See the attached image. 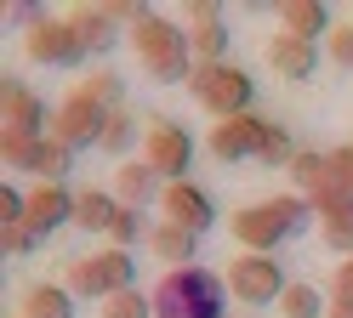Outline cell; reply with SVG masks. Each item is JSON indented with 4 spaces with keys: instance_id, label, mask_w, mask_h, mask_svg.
Here are the masks:
<instances>
[{
    "instance_id": "1",
    "label": "cell",
    "mask_w": 353,
    "mask_h": 318,
    "mask_svg": "<svg viewBox=\"0 0 353 318\" xmlns=\"http://www.w3.org/2000/svg\"><path fill=\"white\" fill-rule=\"evenodd\" d=\"M307 222H319L314 204H307V193H279L268 204H245V211H234L228 227H234V244L245 250V256H274L285 239L307 233Z\"/></svg>"
},
{
    "instance_id": "2",
    "label": "cell",
    "mask_w": 353,
    "mask_h": 318,
    "mask_svg": "<svg viewBox=\"0 0 353 318\" xmlns=\"http://www.w3.org/2000/svg\"><path fill=\"white\" fill-rule=\"evenodd\" d=\"M131 45H137V63L148 68V80H160V85H188L194 68H200L188 52V29H176L160 12H143L131 23Z\"/></svg>"
},
{
    "instance_id": "3",
    "label": "cell",
    "mask_w": 353,
    "mask_h": 318,
    "mask_svg": "<svg viewBox=\"0 0 353 318\" xmlns=\"http://www.w3.org/2000/svg\"><path fill=\"white\" fill-rule=\"evenodd\" d=\"M228 279H216L211 267H176L154 284V318H228L223 312Z\"/></svg>"
},
{
    "instance_id": "4",
    "label": "cell",
    "mask_w": 353,
    "mask_h": 318,
    "mask_svg": "<svg viewBox=\"0 0 353 318\" xmlns=\"http://www.w3.org/2000/svg\"><path fill=\"white\" fill-rule=\"evenodd\" d=\"M74 290V301L85 295V301H108V295H120V290H137V262H131V250L120 244H103L97 256H80L69 262V279H63Z\"/></svg>"
},
{
    "instance_id": "5",
    "label": "cell",
    "mask_w": 353,
    "mask_h": 318,
    "mask_svg": "<svg viewBox=\"0 0 353 318\" xmlns=\"http://www.w3.org/2000/svg\"><path fill=\"white\" fill-rule=\"evenodd\" d=\"M188 91H194V103H200L205 114L234 120V114H251L256 80L239 63H200V68H194V80H188Z\"/></svg>"
},
{
    "instance_id": "6",
    "label": "cell",
    "mask_w": 353,
    "mask_h": 318,
    "mask_svg": "<svg viewBox=\"0 0 353 318\" xmlns=\"http://www.w3.org/2000/svg\"><path fill=\"white\" fill-rule=\"evenodd\" d=\"M108 114H114V108H108V103L97 97V91L80 80V85L69 91V97L57 103V114H52V136H57L63 148H97V142H103Z\"/></svg>"
},
{
    "instance_id": "7",
    "label": "cell",
    "mask_w": 353,
    "mask_h": 318,
    "mask_svg": "<svg viewBox=\"0 0 353 318\" xmlns=\"http://www.w3.org/2000/svg\"><path fill=\"white\" fill-rule=\"evenodd\" d=\"M143 153H148L154 176H165V182H188V171H194V136L171 114H148L143 120Z\"/></svg>"
},
{
    "instance_id": "8",
    "label": "cell",
    "mask_w": 353,
    "mask_h": 318,
    "mask_svg": "<svg viewBox=\"0 0 353 318\" xmlns=\"http://www.w3.org/2000/svg\"><path fill=\"white\" fill-rule=\"evenodd\" d=\"M228 290L245 307H279V295L291 290V279H285V267L274 256H245V250H239L228 262Z\"/></svg>"
},
{
    "instance_id": "9",
    "label": "cell",
    "mask_w": 353,
    "mask_h": 318,
    "mask_svg": "<svg viewBox=\"0 0 353 318\" xmlns=\"http://www.w3.org/2000/svg\"><path fill=\"white\" fill-rule=\"evenodd\" d=\"M23 52H29V63H40V68H74L80 57H92L69 17H46L40 29H29V34H23Z\"/></svg>"
},
{
    "instance_id": "10",
    "label": "cell",
    "mask_w": 353,
    "mask_h": 318,
    "mask_svg": "<svg viewBox=\"0 0 353 318\" xmlns=\"http://www.w3.org/2000/svg\"><path fill=\"white\" fill-rule=\"evenodd\" d=\"M137 17H143V6H125V0H108V6H74L69 12V23L80 29V40H85L92 57H103L108 45H120V23L131 29Z\"/></svg>"
},
{
    "instance_id": "11",
    "label": "cell",
    "mask_w": 353,
    "mask_h": 318,
    "mask_svg": "<svg viewBox=\"0 0 353 318\" xmlns=\"http://www.w3.org/2000/svg\"><path fill=\"white\" fill-rule=\"evenodd\" d=\"M262 136H268V120H262V114H234V120L211 125L205 148H211V159H223V165H239V159L262 153Z\"/></svg>"
},
{
    "instance_id": "12",
    "label": "cell",
    "mask_w": 353,
    "mask_h": 318,
    "mask_svg": "<svg viewBox=\"0 0 353 318\" xmlns=\"http://www.w3.org/2000/svg\"><path fill=\"white\" fill-rule=\"evenodd\" d=\"M160 211L176 227H194L200 239L216 227V199L200 188V182H165V188H160Z\"/></svg>"
},
{
    "instance_id": "13",
    "label": "cell",
    "mask_w": 353,
    "mask_h": 318,
    "mask_svg": "<svg viewBox=\"0 0 353 318\" xmlns=\"http://www.w3.org/2000/svg\"><path fill=\"white\" fill-rule=\"evenodd\" d=\"M307 204H314V216H319L325 244L347 262V256H353V199H347V193H336L330 182H319V188H307Z\"/></svg>"
},
{
    "instance_id": "14",
    "label": "cell",
    "mask_w": 353,
    "mask_h": 318,
    "mask_svg": "<svg viewBox=\"0 0 353 318\" xmlns=\"http://www.w3.org/2000/svg\"><path fill=\"white\" fill-rule=\"evenodd\" d=\"M0 120H6V131H17V136H52V108L12 74L0 80Z\"/></svg>"
},
{
    "instance_id": "15",
    "label": "cell",
    "mask_w": 353,
    "mask_h": 318,
    "mask_svg": "<svg viewBox=\"0 0 353 318\" xmlns=\"http://www.w3.org/2000/svg\"><path fill=\"white\" fill-rule=\"evenodd\" d=\"M74 193L69 182H34L29 188V227H34V239H46L57 233V227H74Z\"/></svg>"
},
{
    "instance_id": "16",
    "label": "cell",
    "mask_w": 353,
    "mask_h": 318,
    "mask_svg": "<svg viewBox=\"0 0 353 318\" xmlns=\"http://www.w3.org/2000/svg\"><path fill=\"white\" fill-rule=\"evenodd\" d=\"M228 23H223V6L216 0H194L188 6V52H194V63H223V52H228Z\"/></svg>"
},
{
    "instance_id": "17",
    "label": "cell",
    "mask_w": 353,
    "mask_h": 318,
    "mask_svg": "<svg viewBox=\"0 0 353 318\" xmlns=\"http://www.w3.org/2000/svg\"><path fill=\"white\" fill-rule=\"evenodd\" d=\"M268 68L279 80H291V85H302V80H314L319 74V45L314 40H296V34H274L268 40Z\"/></svg>"
},
{
    "instance_id": "18",
    "label": "cell",
    "mask_w": 353,
    "mask_h": 318,
    "mask_svg": "<svg viewBox=\"0 0 353 318\" xmlns=\"http://www.w3.org/2000/svg\"><path fill=\"white\" fill-rule=\"evenodd\" d=\"M148 250L176 273V267H194V256H200V233H194V227H176V222H154L148 227Z\"/></svg>"
},
{
    "instance_id": "19",
    "label": "cell",
    "mask_w": 353,
    "mask_h": 318,
    "mask_svg": "<svg viewBox=\"0 0 353 318\" xmlns=\"http://www.w3.org/2000/svg\"><path fill=\"white\" fill-rule=\"evenodd\" d=\"M279 29L319 45V40L330 34V12L319 6V0H285V6H279Z\"/></svg>"
},
{
    "instance_id": "20",
    "label": "cell",
    "mask_w": 353,
    "mask_h": 318,
    "mask_svg": "<svg viewBox=\"0 0 353 318\" xmlns=\"http://www.w3.org/2000/svg\"><path fill=\"white\" fill-rule=\"evenodd\" d=\"M154 188H160V176H154L148 159H131V165H120V171H114V199L125 204V211H148Z\"/></svg>"
},
{
    "instance_id": "21",
    "label": "cell",
    "mask_w": 353,
    "mask_h": 318,
    "mask_svg": "<svg viewBox=\"0 0 353 318\" xmlns=\"http://www.w3.org/2000/svg\"><path fill=\"white\" fill-rule=\"evenodd\" d=\"M114 211H120V199L103 193V188H80V193H74V227H80V233H103V239H108Z\"/></svg>"
},
{
    "instance_id": "22",
    "label": "cell",
    "mask_w": 353,
    "mask_h": 318,
    "mask_svg": "<svg viewBox=\"0 0 353 318\" xmlns=\"http://www.w3.org/2000/svg\"><path fill=\"white\" fill-rule=\"evenodd\" d=\"M23 318H74V290L69 284H34L23 295Z\"/></svg>"
},
{
    "instance_id": "23",
    "label": "cell",
    "mask_w": 353,
    "mask_h": 318,
    "mask_svg": "<svg viewBox=\"0 0 353 318\" xmlns=\"http://www.w3.org/2000/svg\"><path fill=\"white\" fill-rule=\"evenodd\" d=\"M40 148H46V136H17V131H0V159H6L12 171L34 176L40 171Z\"/></svg>"
},
{
    "instance_id": "24",
    "label": "cell",
    "mask_w": 353,
    "mask_h": 318,
    "mask_svg": "<svg viewBox=\"0 0 353 318\" xmlns=\"http://www.w3.org/2000/svg\"><path fill=\"white\" fill-rule=\"evenodd\" d=\"M279 312H285V318H325L330 307H325V290H319V284L291 279V290L279 295Z\"/></svg>"
},
{
    "instance_id": "25",
    "label": "cell",
    "mask_w": 353,
    "mask_h": 318,
    "mask_svg": "<svg viewBox=\"0 0 353 318\" xmlns=\"http://www.w3.org/2000/svg\"><path fill=\"white\" fill-rule=\"evenodd\" d=\"M137 136H143V120H137L131 108H114V114H108V125H103V142H97V148H103V153H125Z\"/></svg>"
},
{
    "instance_id": "26",
    "label": "cell",
    "mask_w": 353,
    "mask_h": 318,
    "mask_svg": "<svg viewBox=\"0 0 353 318\" xmlns=\"http://www.w3.org/2000/svg\"><path fill=\"white\" fill-rule=\"evenodd\" d=\"M296 153H302V148H296V136L285 131V125L268 120V136H262V153H256V159H262V165H274V171H291V159H296Z\"/></svg>"
},
{
    "instance_id": "27",
    "label": "cell",
    "mask_w": 353,
    "mask_h": 318,
    "mask_svg": "<svg viewBox=\"0 0 353 318\" xmlns=\"http://www.w3.org/2000/svg\"><path fill=\"white\" fill-rule=\"evenodd\" d=\"M103 318H154V295L148 290H120L103 301Z\"/></svg>"
},
{
    "instance_id": "28",
    "label": "cell",
    "mask_w": 353,
    "mask_h": 318,
    "mask_svg": "<svg viewBox=\"0 0 353 318\" xmlns=\"http://www.w3.org/2000/svg\"><path fill=\"white\" fill-rule=\"evenodd\" d=\"M74 171V148H63L57 142V136H46V148H40V182H63V176H69Z\"/></svg>"
},
{
    "instance_id": "29",
    "label": "cell",
    "mask_w": 353,
    "mask_h": 318,
    "mask_svg": "<svg viewBox=\"0 0 353 318\" xmlns=\"http://www.w3.org/2000/svg\"><path fill=\"white\" fill-rule=\"evenodd\" d=\"M137 239H148V222H143V211H114V227H108V244H120V250H131Z\"/></svg>"
},
{
    "instance_id": "30",
    "label": "cell",
    "mask_w": 353,
    "mask_h": 318,
    "mask_svg": "<svg viewBox=\"0 0 353 318\" xmlns=\"http://www.w3.org/2000/svg\"><path fill=\"white\" fill-rule=\"evenodd\" d=\"M325 182H330L336 193H347V199H353V142L325 153Z\"/></svg>"
},
{
    "instance_id": "31",
    "label": "cell",
    "mask_w": 353,
    "mask_h": 318,
    "mask_svg": "<svg viewBox=\"0 0 353 318\" xmlns=\"http://www.w3.org/2000/svg\"><path fill=\"white\" fill-rule=\"evenodd\" d=\"M291 182L307 193V188H319L325 182V153H314V148H302L296 159H291Z\"/></svg>"
},
{
    "instance_id": "32",
    "label": "cell",
    "mask_w": 353,
    "mask_h": 318,
    "mask_svg": "<svg viewBox=\"0 0 353 318\" xmlns=\"http://www.w3.org/2000/svg\"><path fill=\"white\" fill-rule=\"evenodd\" d=\"M85 85H92V91H97V97H103L108 108H125V103H120V91H125V80L114 74V68H92V74H85Z\"/></svg>"
},
{
    "instance_id": "33",
    "label": "cell",
    "mask_w": 353,
    "mask_h": 318,
    "mask_svg": "<svg viewBox=\"0 0 353 318\" xmlns=\"http://www.w3.org/2000/svg\"><path fill=\"white\" fill-rule=\"evenodd\" d=\"M330 63L353 68V23H336V29H330Z\"/></svg>"
},
{
    "instance_id": "34",
    "label": "cell",
    "mask_w": 353,
    "mask_h": 318,
    "mask_svg": "<svg viewBox=\"0 0 353 318\" xmlns=\"http://www.w3.org/2000/svg\"><path fill=\"white\" fill-rule=\"evenodd\" d=\"M0 250H6V256H29L34 250V227H0Z\"/></svg>"
},
{
    "instance_id": "35",
    "label": "cell",
    "mask_w": 353,
    "mask_h": 318,
    "mask_svg": "<svg viewBox=\"0 0 353 318\" xmlns=\"http://www.w3.org/2000/svg\"><path fill=\"white\" fill-rule=\"evenodd\" d=\"M330 301H353V256L330 273Z\"/></svg>"
},
{
    "instance_id": "36",
    "label": "cell",
    "mask_w": 353,
    "mask_h": 318,
    "mask_svg": "<svg viewBox=\"0 0 353 318\" xmlns=\"http://www.w3.org/2000/svg\"><path fill=\"white\" fill-rule=\"evenodd\" d=\"M6 17H12V23H17V29H23V34L46 23V12H40V6H29V0H23V6H6Z\"/></svg>"
},
{
    "instance_id": "37",
    "label": "cell",
    "mask_w": 353,
    "mask_h": 318,
    "mask_svg": "<svg viewBox=\"0 0 353 318\" xmlns=\"http://www.w3.org/2000/svg\"><path fill=\"white\" fill-rule=\"evenodd\" d=\"M325 318H353V301H330V312Z\"/></svg>"
}]
</instances>
